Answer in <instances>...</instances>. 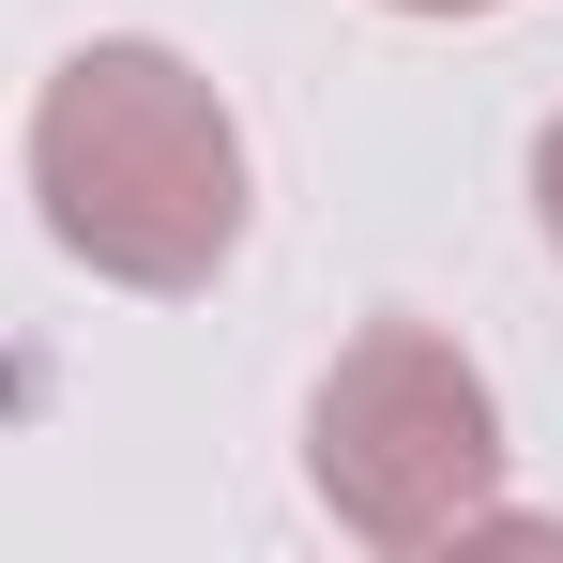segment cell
Listing matches in <instances>:
<instances>
[{
  "mask_svg": "<svg viewBox=\"0 0 563 563\" xmlns=\"http://www.w3.org/2000/svg\"><path fill=\"white\" fill-rule=\"evenodd\" d=\"M31 198L46 244L92 260L107 289H213L244 244V122L184 46L107 31L31 107Z\"/></svg>",
  "mask_w": 563,
  "mask_h": 563,
  "instance_id": "cell-1",
  "label": "cell"
},
{
  "mask_svg": "<svg viewBox=\"0 0 563 563\" xmlns=\"http://www.w3.org/2000/svg\"><path fill=\"white\" fill-rule=\"evenodd\" d=\"M305 472L335 503V533L366 549H457L503 503V396L442 320H366L320 411H305Z\"/></svg>",
  "mask_w": 563,
  "mask_h": 563,
  "instance_id": "cell-2",
  "label": "cell"
},
{
  "mask_svg": "<svg viewBox=\"0 0 563 563\" xmlns=\"http://www.w3.org/2000/svg\"><path fill=\"white\" fill-rule=\"evenodd\" d=\"M396 15H487V0H396Z\"/></svg>",
  "mask_w": 563,
  "mask_h": 563,
  "instance_id": "cell-4",
  "label": "cell"
},
{
  "mask_svg": "<svg viewBox=\"0 0 563 563\" xmlns=\"http://www.w3.org/2000/svg\"><path fill=\"white\" fill-rule=\"evenodd\" d=\"M533 213H549V244H563V122L533 137Z\"/></svg>",
  "mask_w": 563,
  "mask_h": 563,
  "instance_id": "cell-3",
  "label": "cell"
}]
</instances>
